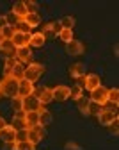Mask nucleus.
Wrapping results in <instances>:
<instances>
[{
    "instance_id": "1",
    "label": "nucleus",
    "mask_w": 119,
    "mask_h": 150,
    "mask_svg": "<svg viewBox=\"0 0 119 150\" xmlns=\"http://www.w3.org/2000/svg\"><path fill=\"white\" fill-rule=\"evenodd\" d=\"M18 89H20V81L13 79V77H6L0 82V95H4L7 98H14L18 97Z\"/></svg>"
},
{
    "instance_id": "2",
    "label": "nucleus",
    "mask_w": 119,
    "mask_h": 150,
    "mask_svg": "<svg viewBox=\"0 0 119 150\" xmlns=\"http://www.w3.org/2000/svg\"><path fill=\"white\" fill-rule=\"evenodd\" d=\"M45 71V66L41 63H29V66H25V73H23V79L30 81V82H36L39 77L43 75Z\"/></svg>"
},
{
    "instance_id": "3",
    "label": "nucleus",
    "mask_w": 119,
    "mask_h": 150,
    "mask_svg": "<svg viewBox=\"0 0 119 150\" xmlns=\"http://www.w3.org/2000/svg\"><path fill=\"white\" fill-rule=\"evenodd\" d=\"M46 138V130L43 125H34V127H29V141L37 145L39 141H43Z\"/></svg>"
},
{
    "instance_id": "4",
    "label": "nucleus",
    "mask_w": 119,
    "mask_h": 150,
    "mask_svg": "<svg viewBox=\"0 0 119 150\" xmlns=\"http://www.w3.org/2000/svg\"><path fill=\"white\" fill-rule=\"evenodd\" d=\"M107 97H108V89L107 88H103V86H98L96 89H92L91 91V102H94V104H100V105H105L107 104Z\"/></svg>"
},
{
    "instance_id": "5",
    "label": "nucleus",
    "mask_w": 119,
    "mask_h": 150,
    "mask_svg": "<svg viewBox=\"0 0 119 150\" xmlns=\"http://www.w3.org/2000/svg\"><path fill=\"white\" fill-rule=\"evenodd\" d=\"M61 30H62V27H61L59 22H50V23H46L43 27L41 34L45 36V40H48V38H57L59 34H61Z\"/></svg>"
},
{
    "instance_id": "6",
    "label": "nucleus",
    "mask_w": 119,
    "mask_h": 150,
    "mask_svg": "<svg viewBox=\"0 0 119 150\" xmlns=\"http://www.w3.org/2000/svg\"><path fill=\"white\" fill-rule=\"evenodd\" d=\"M30 36H32L30 32H20V30H16L11 41L14 43V47H16V48H23V47H29Z\"/></svg>"
},
{
    "instance_id": "7",
    "label": "nucleus",
    "mask_w": 119,
    "mask_h": 150,
    "mask_svg": "<svg viewBox=\"0 0 119 150\" xmlns=\"http://www.w3.org/2000/svg\"><path fill=\"white\" fill-rule=\"evenodd\" d=\"M34 97L41 102V105L45 104H50L53 100V93H52V88H39L34 91Z\"/></svg>"
},
{
    "instance_id": "8",
    "label": "nucleus",
    "mask_w": 119,
    "mask_h": 150,
    "mask_svg": "<svg viewBox=\"0 0 119 150\" xmlns=\"http://www.w3.org/2000/svg\"><path fill=\"white\" fill-rule=\"evenodd\" d=\"M34 91H36V88H34V82H30V81H27V79H22V81H20L18 97H22V98H25V97H30V95H34Z\"/></svg>"
},
{
    "instance_id": "9",
    "label": "nucleus",
    "mask_w": 119,
    "mask_h": 150,
    "mask_svg": "<svg viewBox=\"0 0 119 150\" xmlns=\"http://www.w3.org/2000/svg\"><path fill=\"white\" fill-rule=\"evenodd\" d=\"M66 52L69 55H82L85 52V47L82 41H78V40H71L69 43H66Z\"/></svg>"
},
{
    "instance_id": "10",
    "label": "nucleus",
    "mask_w": 119,
    "mask_h": 150,
    "mask_svg": "<svg viewBox=\"0 0 119 150\" xmlns=\"http://www.w3.org/2000/svg\"><path fill=\"white\" fill-rule=\"evenodd\" d=\"M43 105H41V102H39L34 95H30V97H25L23 98V107H22V111L23 112H29V111H39Z\"/></svg>"
},
{
    "instance_id": "11",
    "label": "nucleus",
    "mask_w": 119,
    "mask_h": 150,
    "mask_svg": "<svg viewBox=\"0 0 119 150\" xmlns=\"http://www.w3.org/2000/svg\"><path fill=\"white\" fill-rule=\"evenodd\" d=\"M116 118H117V115H116V111H112V109H102V112L98 115V122H100V125H103V127L112 123Z\"/></svg>"
},
{
    "instance_id": "12",
    "label": "nucleus",
    "mask_w": 119,
    "mask_h": 150,
    "mask_svg": "<svg viewBox=\"0 0 119 150\" xmlns=\"http://www.w3.org/2000/svg\"><path fill=\"white\" fill-rule=\"evenodd\" d=\"M52 93H53V100H57V102H66L69 98V88L68 86H62V84L57 86V88H53Z\"/></svg>"
},
{
    "instance_id": "13",
    "label": "nucleus",
    "mask_w": 119,
    "mask_h": 150,
    "mask_svg": "<svg viewBox=\"0 0 119 150\" xmlns=\"http://www.w3.org/2000/svg\"><path fill=\"white\" fill-rule=\"evenodd\" d=\"M0 54H4L6 55V59L7 57H14L16 55V47L11 40H2L0 41Z\"/></svg>"
},
{
    "instance_id": "14",
    "label": "nucleus",
    "mask_w": 119,
    "mask_h": 150,
    "mask_svg": "<svg viewBox=\"0 0 119 150\" xmlns=\"http://www.w3.org/2000/svg\"><path fill=\"white\" fill-rule=\"evenodd\" d=\"M98 86H102V81H100V77H98L96 73H87L85 77H84V88H85V89L92 91V89H96Z\"/></svg>"
},
{
    "instance_id": "15",
    "label": "nucleus",
    "mask_w": 119,
    "mask_h": 150,
    "mask_svg": "<svg viewBox=\"0 0 119 150\" xmlns=\"http://www.w3.org/2000/svg\"><path fill=\"white\" fill-rule=\"evenodd\" d=\"M0 139H2L6 145H7V143H14V141H16V129H14L13 125H6L4 130L0 132Z\"/></svg>"
},
{
    "instance_id": "16",
    "label": "nucleus",
    "mask_w": 119,
    "mask_h": 150,
    "mask_svg": "<svg viewBox=\"0 0 119 150\" xmlns=\"http://www.w3.org/2000/svg\"><path fill=\"white\" fill-rule=\"evenodd\" d=\"M85 70H87V66L84 63H75V64L69 66V75L73 79H80V77H85V75H87Z\"/></svg>"
},
{
    "instance_id": "17",
    "label": "nucleus",
    "mask_w": 119,
    "mask_h": 150,
    "mask_svg": "<svg viewBox=\"0 0 119 150\" xmlns=\"http://www.w3.org/2000/svg\"><path fill=\"white\" fill-rule=\"evenodd\" d=\"M30 59H32V50H30V47H23V48H16V61H20V63H30Z\"/></svg>"
},
{
    "instance_id": "18",
    "label": "nucleus",
    "mask_w": 119,
    "mask_h": 150,
    "mask_svg": "<svg viewBox=\"0 0 119 150\" xmlns=\"http://www.w3.org/2000/svg\"><path fill=\"white\" fill-rule=\"evenodd\" d=\"M23 118H25V125H27V129H29V127H34V125H39V111H29V112H23Z\"/></svg>"
},
{
    "instance_id": "19",
    "label": "nucleus",
    "mask_w": 119,
    "mask_h": 150,
    "mask_svg": "<svg viewBox=\"0 0 119 150\" xmlns=\"http://www.w3.org/2000/svg\"><path fill=\"white\" fill-rule=\"evenodd\" d=\"M23 73H25V66L22 64V63H16L14 66H13V70L9 71V75H6V77H13V79H18V81H22L23 79Z\"/></svg>"
},
{
    "instance_id": "20",
    "label": "nucleus",
    "mask_w": 119,
    "mask_h": 150,
    "mask_svg": "<svg viewBox=\"0 0 119 150\" xmlns=\"http://www.w3.org/2000/svg\"><path fill=\"white\" fill-rule=\"evenodd\" d=\"M13 127L16 130H22V129H27L25 125V118H23V111H16L14 116H13Z\"/></svg>"
},
{
    "instance_id": "21",
    "label": "nucleus",
    "mask_w": 119,
    "mask_h": 150,
    "mask_svg": "<svg viewBox=\"0 0 119 150\" xmlns=\"http://www.w3.org/2000/svg\"><path fill=\"white\" fill-rule=\"evenodd\" d=\"M45 36L41 34V32H36V34H32L30 36V41H29V47H32V48H41L43 45H45Z\"/></svg>"
},
{
    "instance_id": "22",
    "label": "nucleus",
    "mask_w": 119,
    "mask_h": 150,
    "mask_svg": "<svg viewBox=\"0 0 119 150\" xmlns=\"http://www.w3.org/2000/svg\"><path fill=\"white\" fill-rule=\"evenodd\" d=\"M11 13H14V14L20 18V20H23V18L29 14V13H27V7H25V2H16V4L13 6Z\"/></svg>"
},
{
    "instance_id": "23",
    "label": "nucleus",
    "mask_w": 119,
    "mask_h": 150,
    "mask_svg": "<svg viewBox=\"0 0 119 150\" xmlns=\"http://www.w3.org/2000/svg\"><path fill=\"white\" fill-rule=\"evenodd\" d=\"M50 123H52V112H50L48 109L41 107V109H39V125L46 127V125H50Z\"/></svg>"
},
{
    "instance_id": "24",
    "label": "nucleus",
    "mask_w": 119,
    "mask_h": 150,
    "mask_svg": "<svg viewBox=\"0 0 119 150\" xmlns=\"http://www.w3.org/2000/svg\"><path fill=\"white\" fill-rule=\"evenodd\" d=\"M89 104H91V100L85 98V97H80L76 100V107H78V111H80L84 116H89Z\"/></svg>"
},
{
    "instance_id": "25",
    "label": "nucleus",
    "mask_w": 119,
    "mask_h": 150,
    "mask_svg": "<svg viewBox=\"0 0 119 150\" xmlns=\"http://www.w3.org/2000/svg\"><path fill=\"white\" fill-rule=\"evenodd\" d=\"M23 20H25V23L29 25V29H36L37 25H41V18H39L37 13H34V14H27Z\"/></svg>"
},
{
    "instance_id": "26",
    "label": "nucleus",
    "mask_w": 119,
    "mask_h": 150,
    "mask_svg": "<svg viewBox=\"0 0 119 150\" xmlns=\"http://www.w3.org/2000/svg\"><path fill=\"white\" fill-rule=\"evenodd\" d=\"M14 32H16V29L11 27V25H4L2 29H0V36H2V40H13Z\"/></svg>"
},
{
    "instance_id": "27",
    "label": "nucleus",
    "mask_w": 119,
    "mask_h": 150,
    "mask_svg": "<svg viewBox=\"0 0 119 150\" xmlns=\"http://www.w3.org/2000/svg\"><path fill=\"white\" fill-rule=\"evenodd\" d=\"M75 16H64V18H61L59 20V23H61V27L62 29H71L73 30V27H75Z\"/></svg>"
},
{
    "instance_id": "28",
    "label": "nucleus",
    "mask_w": 119,
    "mask_h": 150,
    "mask_svg": "<svg viewBox=\"0 0 119 150\" xmlns=\"http://www.w3.org/2000/svg\"><path fill=\"white\" fill-rule=\"evenodd\" d=\"M14 150H36V145L30 141H14Z\"/></svg>"
},
{
    "instance_id": "29",
    "label": "nucleus",
    "mask_w": 119,
    "mask_h": 150,
    "mask_svg": "<svg viewBox=\"0 0 119 150\" xmlns=\"http://www.w3.org/2000/svg\"><path fill=\"white\" fill-rule=\"evenodd\" d=\"M107 102H110V104H114V105H117V104H119V89H117V88H112V89H108Z\"/></svg>"
},
{
    "instance_id": "30",
    "label": "nucleus",
    "mask_w": 119,
    "mask_h": 150,
    "mask_svg": "<svg viewBox=\"0 0 119 150\" xmlns=\"http://www.w3.org/2000/svg\"><path fill=\"white\" fill-rule=\"evenodd\" d=\"M82 93H84V89H82L80 86H78V84H75L73 88H69V98H73V100H78L80 97H84Z\"/></svg>"
},
{
    "instance_id": "31",
    "label": "nucleus",
    "mask_w": 119,
    "mask_h": 150,
    "mask_svg": "<svg viewBox=\"0 0 119 150\" xmlns=\"http://www.w3.org/2000/svg\"><path fill=\"white\" fill-rule=\"evenodd\" d=\"M57 38H59V40H62L64 43H69L71 40H75V38H73V30H71V29H62V30H61V34H59Z\"/></svg>"
},
{
    "instance_id": "32",
    "label": "nucleus",
    "mask_w": 119,
    "mask_h": 150,
    "mask_svg": "<svg viewBox=\"0 0 119 150\" xmlns=\"http://www.w3.org/2000/svg\"><path fill=\"white\" fill-rule=\"evenodd\" d=\"M25 7H27V13H29V14H34V13H37L39 4L34 2V0H27V2H25Z\"/></svg>"
},
{
    "instance_id": "33",
    "label": "nucleus",
    "mask_w": 119,
    "mask_h": 150,
    "mask_svg": "<svg viewBox=\"0 0 119 150\" xmlns=\"http://www.w3.org/2000/svg\"><path fill=\"white\" fill-rule=\"evenodd\" d=\"M16 141H29V129L16 130Z\"/></svg>"
},
{
    "instance_id": "34",
    "label": "nucleus",
    "mask_w": 119,
    "mask_h": 150,
    "mask_svg": "<svg viewBox=\"0 0 119 150\" xmlns=\"http://www.w3.org/2000/svg\"><path fill=\"white\" fill-rule=\"evenodd\" d=\"M102 109H103V105L91 102V104H89V115H94V116H98V115L102 112Z\"/></svg>"
},
{
    "instance_id": "35",
    "label": "nucleus",
    "mask_w": 119,
    "mask_h": 150,
    "mask_svg": "<svg viewBox=\"0 0 119 150\" xmlns=\"http://www.w3.org/2000/svg\"><path fill=\"white\" fill-rule=\"evenodd\" d=\"M6 22H7V25H11V27H16V23L20 22V18H18L14 13H9V14H6Z\"/></svg>"
},
{
    "instance_id": "36",
    "label": "nucleus",
    "mask_w": 119,
    "mask_h": 150,
    "mask_svg": "<svg viewBox=\"0 0 119 150\" xmlns=\"http://www.w3.org/2000/svg\"><path fill=\"white\" fill-rule=\"evenodd\" d=\"M16 63H18V61H16L14 57H7V59H6V66H4V71H6V75H9V71L13 70V66H14Z\"/></svg>"
},
{
    "instance_id": "37",
    "label": "nucleus",
    "mask_w": 119,
    "mask_h": 150,
    "mask_svg": "<svg viewBox=\"0 0 119 150\" xmlns=\"http://www.w3.org/2000/svg\"><path fill=\"white\" fill-rule=\"evenodd\" d=\"M22 107H23V98L22 97H14L13 98V109H14V112L16 111H22Z\"/></svg>"
},
{
    "instance_id": "38",
    "label": "nucleus",
    "mask_w": 119,
    "mask_h": 150,
    "mask_svg": "<svg viewBox=\"0 0 119 150\" xmlns=\"http://www.w3.org/2000/svg\"><path fill=\"white\" fill-rule=\"evenodd\" d=\"M117 123H119V120L116 118V120H114L112 123H108V125H107L108 132H110V134H114V136H117V132H119V129H117Z\"/></svg>"
},
{
    "instance_id": "39",
    "label": "nucleus",
    "mask_w": 119,
    "mask_h": 150,
    "mask_svg": "<svg viewBox=\"0 0 119 150\" xmlns=\"http://www.w3.org/2000/svg\"><path fill=\"white\" fill-rule=\"evenodd\" d=\"M16 30H20V32H30V29H29V25L25 23V20H20L18 23H16V27H14Z\"/></svg>"
},
{
    "instance_id": "40",
    "label": "nucleus",
    "mask_w": 119,
    "mask_h": 150,
    "mask_svg": "<svg viewBox=\"0 0 119 150\" xmlns=\"http://www.w3.org/2000/svg\"><path fill=\"white\" fill-rule=\"evenodd\" d=\"M66 150H80V145L75 141H68L66 143Z\"/></svg>"
},
{
    "instance_id": "41",
    "label": "nucleus",
    "mask_w": 119,
    "mask_h": 150,
    "mask_svg": "<svg viewBox=\"0 0 119 150\" xmlns=\"http://www.w3.org/2000/svg\"><path fill=\"white\" fill-rule=\"evenodd\" d=\"M4 25H7V22H6V16H0V29H2Z\"/></svg>"
},
{
    "instance_id": "42",
    "label": "nucleus",
    "mask_w": 119,
    "mask_h": 150,
    "mask_svg": "<svg viewBox=\"0 0 119 150\" xmlns=\"http://www.w3.org/2000/svg\"><path fill=\"white\" fill-rule=\"evenodd\" d=\"M7 123H6V120L4 118H0V132H2V130H4V127H6Z\"/></svg>"
},
{
    "instance_id": "43",
    "label": "nucleus",
    "mask_w": 119,
    "mask_h": 150,
    "mask_svg": "<svg viewBox=\"0 0 119 150\" xmlns=\"http://www.w3.org/2000/svg\"><path fill=\"white\" fill-rule=\"evenodd\" d=\"M0 41H2V36H0Z\"/></svg>"
},
{
    "instance_id": "44",
    "label": "nucleus",
    "mask_w": 119,
    "mask_h": 150,
    "mask_svg": "<svg viewBox=\"0 0 119 150\" xmlns=\"http://www.w3.org/2000/svg\"><path fill=\"white\" fill-rule=\"evenodd\" d=\"M0 82H2V81H0Z\"/></svg>"
}]
</instances>
